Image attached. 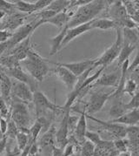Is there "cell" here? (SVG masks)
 Masks as SVG:
<instances>
[{"mask_svg": "<svg viewBox=\"0 0 139 156\" xmlns=\"http://www.w3.org/2000/svg\"><path fill=\"white\" fill-rule=\"evenodd\" d=\"M70 110H66L64 112L63 119L60 122V126L58 127L55 138H56V146L59 148L63 149L66 145L68 144V133H69V129H68V118L70 116Z\"/></svg>", "mask_w": 139, "mask_h": 156, "instance_id": "14", "label": "cell"}, {"mask_svg": "<svg viewBox=\"0 0 139 156\" xmlns=\"http://www.w3.org/2000/svg\"><path fill=\"white\" fill-rule=\"evenodd\" d=\"M54 73L57 75V78L65 85V87L71 92L77 81V77H76L71 72H70L68 69L60 66H56V68L54 69Z\"/></svg>", "mask_w": 139, "mask_h": 156, "instance_id": "15", "label": "cell"}, {"mask_svg": "<svg viewBox=\"0 0 139 156\" xmlns=\"http://www.w3.org/2000/svg\"><path fill=\"white\" fill-rule=\"evenodd\" d=\"M131 156H139V155H138V154H132Z\"/></svg>", "mask_w": 139, "mask_h": 156, "instance_id": "57", "label": "cell"}, {"mask_svg": "<svg viewBox=\"0 0 139 156\" xmlns=\"http://www.w3.org/2000/svg\"><path fill=\"white\" fill-rule=\"evenodd\" d=\"M70 1L69 0H52L51 3L46 7V10L52 11L55 13H60L65 12L69 7Z\"/></svg>", "mask_w": 139, "mask_h": 156, "instance_id": "29", "label": "cell"}, {"mask_svg": "<svg viewBox=\"0 0 139 156\" xmlns=\"http://www.w3.org/2000/svg\"><path fill=\"white\" fill-rule=\"evenodd\" d=\"M80 113L79 119L77 121V124L75 128V137L81 143H83L85 140V133L87 131V120H86V112L83 109V111H77Z\"/></svg>", "mask_w": 139, "mask_h": 156, "instance_id": "22", "label": "cell"}, {"mask_svg": "<svg viewBox=\"0 0 139 156\" xmlns=\"http://www.w3.org/2000/svg\"><path fill=\"white\" fill-rule=\"evenodd\" d=\"M0 30H2V26H1V23H0Z\"/></svg>", "mask_w": 139, "mask_h": 156, "instance_id": "58", "label": "cell"}, {"mask_svg": "<svg viewBox=\"0 0 139 156\" xmlns=\"http://www.w3.org/2000/svg\"><path fill=\"white\" fill-rule=\"evenodd\" d=\"M16 140H17V147H18L19 151L22 152L29 142L30 134H26L25 133L19 132V133L16 136Z\"/></svg>", "mask_w": 139, "mask_h": 156, "instance_id": "33", "label": "cell"}, {"mask_svg": "<svg viewBox=\"0 0 139 156\" xmlns=\"http://www.w3.org/2000/svg\"><path fill=\"white\" fill-rule=\"evenodd\" d=\"M4 72L7 76L12 77L15 80L28 85L33 92L37 90V81L24 71L21 65L19 66H16L11 69H4Z\"/></svg>", "mask_w": 139, "mask_h": 156, "instance_id": "12", "label": "cell"}, {"mask_svg": "<svg viewBox=\"0 0 139 156\" xmlns=\"http://www.w3.org/2000/svg\"><path fill=\"white\" fill-rule=\"evenodd\" d=\"M3 136H4V135L2 134V133H1V131H0V139H1V138L3 137Z\"/></svg>", "mask_w": 139, "mask_h": 156, "instance_id": "55", "label": "cell"}, {"mask_svg": "<svg viewBox=\"0 0 139 156\" xmlns=\"http://www.w3.org/2000/svg\"><path fill=\"white\" fill-rule=\"evenodd\" d=\"M120 76L118 73H110L107 74H103L99 76V78L91 84L90 88L97 87H117L118 83L120 80Z\"/></svg>", "mask_w": 139, "mask_h": 156, "instance_id": "16", "label": "cell"}, {"mask_svg": "<svg viewBox=\"0 0 139 156\" xmlns=\"http://www.w3.org/2000/svg\"><path fill=\"white\" fill-rule=\"evenodd\" d=\"M14 6L17 11L20 12L25 13V14H31V13L37 12L35 3H30L23 0H16L13 2Z\"/></svg>", "mask_w": 139, "mask_h": 156, "instance_id": "28", "label": "cell"}, {"mask_svg": "<svg viewBox=\"0 0 139 156\" xmlns=\"http://www.w3.org/2000/svg\"><path fill=\"white\" fill-rule=\"evenodd\" d=\"M5 151H6L5 156H21V151H19L18 147H16L13 150H11L10 147L6 146Z\"/></svg>", "mask_w": 139, "mask_h": 156, "instance_id": "46", "label": "cell"}, {"mask_svg": "<svg viewBox=\"0 0 139 156\" xmlns=\"http://www.w3.org/2000/svg\"><path fill=\"white\" fill-rule=\"evenodd\" d=\"M126 108L128 111L131 110H135V109H138L139 108V91L137 92L134 94L131 98V100H130V102H128L125 104Z\"/></svg>", "mask_w": 139, "mask_h": 156, "instance_id": "40", "label": "cell"}, {"mask_svg": "<svg viewBox=\"0 0 139 156\" xmlns=\"http://www.w3.org/2000/svg\"><path fill=\"white\" fill-rule=\"evenodd\" d=\"M46 62V59L42 58L32 48L28 52L27 58L25 60L21 61L20 65H23L25 67L28 74L36 81L42 82L44 77L49 73V66Z\"/></svg>", "mask_w": 139, "mask_h": 156, "instance_id": "2", "label": "cell"}, {"mask_svg": "<svg viewBox=\"0 0 139 156\" xmlns=\"http://www.w3.org/2000/svg\"><path fill=\"white\" fill-rule=\"evenodd\" d=\"M74 153V147L72 144H67L63 149V156H71Z\"/></svg>", "mask_w": 139, "mask_h": 156, "instance_id": "47", "label": "cell"}, {"mask_svg": "<svg viewBox=\"0 0 139 156\" xmlns=\"http://www.w3.org/2000/svg\"><path fill=\"white\" fill-rule=\"evenodd\" d=\"M137 83L131 79H127L124 89V94H126L132 97L133 95L137 93Z\"/></svg>", "mask_w": 139, "mask_h": 156, "instance_id": "37", "label": "cell"}, {"mask_svg": "<svg viewBox=\"0 0 139 156\" xmlns=\"http://www.w3.org/2000/svg\"><path fill=\"white\" fill-rule=\"evenodd\" d=\"M91 28L106 31V30H110V29L117 28V25L111 19H105V18H103V19H97V18L94 20H92Z\"/></svg>", "mask_w": 139, "mask_h": 156, "instance_id": "27", "label": "cell"}, {"mask_svg": "<svg viewBox=\"0 0 139 156\" xmlns=\"http://www.w3.org/2000/svg\"><path fill=\"white\" fill-rule=\"evenodd\" d=\"M86 118L91 119L94 122H97V124H99L105 131L108 132L109 133H110L111 135H113L114 137L116 138V140L117 139H124L126 137L127 127L125 126L113 123L110 120V121H104L102 119H97L95 117L89 115V114H86Z\"/></svg>", "mask_w": 139, "mask_h": 156, "instance_id": "9", "label": "cell"}, {"mask_svg": "<svg viewBox=\"0 0 139 156\" xmlns=\"http://www.w3.org/2000/svg\"><path fill=\"white\" fill-rule=\"evenodd\" d=\"M11 119L15 122L19 132L30 134V128L32 126V117L28 110L27 104L14 99L12 103Z\"/></svg>", "mask_w": 139, "mask_h": 156, "instance_id": "3", "label": "cell"}, {"mask_svg": "<svg viewBox=\"0 0 139 156\" xmlns=\"http://www.w3.org/2000/svg\"><path fill=\"white\" fill-rule=\"evenodd\" d=\"M0 10L5 13L6 15H11L16 12V8L13 3H10L8 1L0 0Z\"/></svg>", "mask_w": 139, "mask_h": 156, "instance_id": "38", "label": "cell"}, {"mask_svg": "<svg viewBox=\"0 0 139 156\" xmlns=\"http://www.w3.org/2000/svg\"><path fill=\"white\" fill-rule=\"evenodd\" d=\"M32 44H31V36L25 38L24 41H22L21 43H19V44H17L15 47H13L12 50L10 51L7 54H11L15 57L19 62L25 60L29 51L32 49Z\"/></svg>", "mask_w": 139, "mask_h": 156, "instance_id": "18", "label": "cell"}, {"mask_svg": "<svg viewBox=\"0 0 139 156\" xmlns=\"http://www.w3.org/2000/svg\"><path fill=\"white\" fill-rule=\"evenodd\" d=\"M110 121L113 123H117V124H120V125L124 126L127 125L129 126L137 125L139 123V109L128 111L119 118L111 119Z\"/></svg>", "mask_w": 139, "mask_h": 156, "instance_id": "21", "label": "cell"}, {"mask_svg": "<svg viewBox=\"0 0 139 156\" xmlns=\"http://www.w3.org/2000/svg\"><path fill=\"white\" fill-rule=\"evenodd\" d=\"M116 29H117V37L115 42L101 56L96 59L95 64L93 66L94 68L98 66L106 68L110 64H111L119 56L120 51L123 46V32H122V28H116Z\"/></svg>", "mask_w": 139, "mask_h": 156, "instance_id": "5", "label": "cell"}, {"mask_svg": "<svg viewBox=\"0 0 139 156\" xmlns=\"http://www.w3.org/2000/svg\"><path fill=\"white\" fill-rule=\"evenodd\" d=\"M0 66L4 69H11L20 66L19 60L11 54H5L0 57Z\"/></svg>", "mask_w": 139, "mask_h": 156, "instance_id": "30", "label": "cell"}, {"mask_svg": "<svg viewBox=\"0 0 139 156\" xmlns=\"http://www.w3.org/2000/svg\"><path fill=\"white\" fill-rule=\"evenodd\" d=\"M132 154L128 150V151H125V152H122V153H119L117 156H131Z\"/></svg>", "mask_w": 139, "mask_h": 156, "instance_id": "53", "label": "cell"}, {"mask_svg": "<svg viewBox=\"0 0 139 156\" xmlns=\"http://www.w3.org/2000/svg\"><path fill=\"white\" fill-rule=\"evenodd\" d=\"M112 93L113 91L109 93L99 91L90 94L89 101L86 104V107L84 108L86 114L91 115L93 113L99 112L105 105L106 101L110 98V95L112 94Z\"/></svg>", "mask_w": 139, "mask_h": 156, "instance_id": "7", "label": "cell"}, {"mask_svg": "<svg viewBox=\"0 0 139 156\" xmlns=\"http://www.w3.org/2000/svg\"><path fill=\"white\" fill-rule=\"evenodd\" d=\"M42 129H43V126H42L41 122L38 119H37L34 122V124L31 126V128H30V137L34 142H37L38 135H39V133H40Z\"/></svg>", "mask_w": 139, "mask_h": 156, "instance_id": "34", "label": "cell"}, {"mask_svg": "<svg viewBox=\"0 0 139 156\" xmlns=\"http://www.w3.org/2000/svg\"><path fill=\"white\" fill-rule=\"evenodd\" d=\"M79 117H77L76 115H70L68 118V129L69 132L75 131L76 126L77 124Z\"/></svg>", "mask_w": 139, "mask_h": 156, "instance_id": "42", "label": "cell"}, {"mask_svg": "<svg viewBox=\"0 0 139 156\" xmlns=\"http://www.w3.org/2000/svg\"><path fill=\"white\" fill-rule=\"evenodd\" d=\"M32 103L35 106V111L37 117H44L51 121L52 118L57 111L63 110L62 107L57 106L49 100L44 93L39 90L33 92V100Z\"/></svg>", "mask_w": 139, "mask_h": 156, "instance_id": "4", "label": "cell"}, {"mask_svg": "<svg viewBox=\"0 0 139 156\" xmlns=\"http://www.w3.org/2000/svg\"><path fill=\"white\" fill-rule=\"evenodd\" d=\"M5 16H6V14H5V13L4 12H2V11L0 10V22H1V21H2V20L4 19V18H5Z\"/></svg>", "mask_w": 139, "mask_h": 156, "instance_id": "54", "label": "cell"}, {"mask_svg": "<svg viewBox=\"0 0 139 156\" xmlns=\"http://www.w3.org/2000/svg\"><path fill=\"white\" fill-rule=\"evenodd\" d=\"M38 151H39V148H38V142H34L31 147V149H30V152H29V155H36V154H38Z\"/></svg>", "mask_w": 139, "mask_h": 156, "instance_id": "50", "label": "cell"}, {"mask_svg": "<svg viewBox=\"0 0 139 156\" xmlns=\"http://www.w3.org/2000/svg\"><path fill=\"white\" fill-rule=\"evenodd\" d=\"M8 50V44L6 42H4V43H0V57H2L4 55V53L7 51Z\"/></svg>", "mask_w": 139, "mask_h": 156, "instance_id": "52", "label": "cell"}, {"mask_svg": "<svg viewBox=\"0 0 139 156\" xmlns=\"http://www.w3.org/2000/svg\"><path fill=\"white\" fill-rule=\"evenodd\" d=\"M106 3V1L94 0L84 5L77 7L73 16L70 19L69 23L67 24V27L73 28L96 19L97 16L99 15L105 8Z\"/></svg>", "mask_w": 139, "mask_h": 156, "instance_id": "1", "label": "cell"}, {"mask_svg": "<svg viewBox=\"0 0 139 156\" xmlns=\"http://www.w3.org/2000/svg\"><path fill=\"white\" fill-rule=\"evenodd\" d=\"M137 66H139V51H137V53L136 54V56L133 59L132 63L131 65H129V67H128V73L132 72L133 70L135 68H137Z\"/></svg>", "mask_w": 139, "mask_h": 156, "instance_id": "45", "label": "cell"}, {"mask_svg": "<svg viewBox=\"0 0 139 156\" xmlns=\"http://www.w3.org/2000/svg\"><path fill=\"white\" fill-rule=\"evenodd\" d=\"M94 151H95V145L85 140L84 142L82 144L81 156H94Z\"/></svg>", "mask_w": 139, "mask_h": 156, "instance_id": "35", "label": "cell"}, {"mask_svg": "<svg viewBox=\"0 0 139 156\" xmlns=\"http://www.w3.org/2000/svg\"><path fill=\"white\" fill-rule=\"evenodd\" d=\"M68 30L67 25L64 26L63 29H61L60 32L57 34L56 37H52L51 39V51H50V55H55L58 51L61 49V44L63 42V38L66 35V32Z\"/></svg>", "mask_w": 139, "mask_h": 156, "instance_id": "26", "label": "cell"}, {"mask_svg": "<svg viewBox=\"0 0 139 156\" xmlns=\"http://www.w3.org/2000/svg\"><path fill=\"white\" fill-rule=\"evenodd\" d=\"M85 140L90 141L91 143H93L95 146L97 145L102 140L100 135L97 133L92 131H88V130L86 131V133H85Z\"/></svg>", "mask_w": 139, "mask_h": 156, "instance_id": "41", "label": "cell"}, {"mask_svg": "<svg viewBox=\"0 0 139 156\" xmlns=\"http://www.w3.org/2000/svg\"><path fill=\"white\" fill-rule=\"evenodd\" d=\"M128 112L125 103H124L123 99H114L113 105L111 106L109 114L112 119H117Z\"/></svg>", "mask_w": 139, "mask_h": 156, "instance_id": "25", "label": "cell"}, {"mask_svg": "<svg viewBox=\"0 0 139 156\" xmlns=\"http://www.w3.org/2000/svg\"><path fill=\"white\" fill-rule=\"evenodd\" d=\"M37 21H38V19H34L31 23L20 26L19 28H18L17 31L13 32L12 37H10V39L7 41V44H8L7 53L12 50L13 47H15L17 44L21 43L25 38L32 35V32L35 31V25H36Z\"/></svg>", "mask_w": 139, "mask_h": 156, "instance_id": "6", "label": "cell"}, {"mask_svg": "<svg viewBox=\"0 0 139 156\" xmlns=\"http://www.w3.org/2000/svg\"><path fill=\"white\" fill-rule=\"evenodd\" d=\"M13 99L19 100L25 104L32 103L33 100V91L25 83L15 80L12 85V93Z\"/></svg>", "mask_w": 139, "mask_h": 156, "instance_id": "11", "label": "cell"}, {"mask_svg": "<svg viewBox=\"0 0 139 156\" xmlns=\"http://www.w3.org/2000/svg\"><path fill=\"white\" fill-rule=\"evenodd\" d=\"M7 126H8V120L5 118L0 117V131L3 135H5L6 133Z\"/></svg>", "mask_w": 139, "mask_h": 156, "instance_id": "48", "label": "cell"}, {"mask_svg": "<svg viewBox=\"0 0 139 156\" xmlns=\"http://www.w3.org/2000/svg\"><path fill=\"white\" fill-rule=\"evenodd\" d=\"M136 48H137L136 46H132V45L123 43V46H122V49L120 51L119 56L117 58V59H118V63L117 64H118V66L120 67L124 63L129 59L130 56L131 55V53L134 51V50Z\"/></svg>", "mask_w": 139, "mask_h": 156, "instance_id": "31", "label": "cell"}, {"mask_svg": "<svg viewBox=\"0 0 139 156\" xmlns=\"http://www.w3.org/2000/svg\"><path fill=\"white\" fill-rule=\"evenodd\" d=\"M19 128L17 125L15 124V122L13 121L12 119H11L8 121V126H7V131L6 133L5 134L7 137V139H12L14 140L16 139L17 134L19 133Z\"/></svg>", "mask_w": 139, "mask_h": 156, "instance_id": "36", "label": "cell"}, {"mask_svg": "<svg viewBox=\"0 0 139 156\" xmlns=\"http://www.w3.org/2000/svg\"><path fill=\"white\" fill-rule=\"evenodd\" d=\"M114 147L117 149L118 153H122V152H125L128 151V147H129V141L125 140L124 139H117L115 141H113Z\"/></svg>", "mask_w": 139, "mask_h": 156, "instance_id": "39", "label": "cell"}, {"mask_svg": "<svg viewBox=\"0 0 139 156\" xmlns=\"http://www.w3.org/2000/svg\"><path fill=\"white\" fill-rule=\"evenodd\" d=\"M12 85V82L9 78V76H7L4 73H0V91L2 94L3 100L5 101L9 100L11 97Z\"/></svg>", "mask_w": 139, "mask_h": 156, "instance_id": "24", "label": "cell"}, {"mask_svg": "<svg viewBox=\"0 0 139 156\" xmlns=\"http://www.w3.org/2000/svg\"><path fill=\"white\" fill-rule=\"evenodd\" d=\"M91 22L92 21L86 23V24H83V25H78V26H76V27H73V28H68L66 35L63 38L62 44H61V48L64 47L65 45H67L70 41H72L73 39H75L78 36H80L83 33L89 31L90 30H91L92 29L91 28Z\"/></svg>", "mask_w": 139, "mask_h": 156, "instance_id": "17", "label": "cell"}, {"mask_svg": "<svg viewBox=\"0 0 139 156\" xmlns=\"http://www.w3.org/2000/svg\"><path fill=\"white\" fill-rule=\"evenodd\" d=\"M12 32L7 30H0V43L6 42L12 37Z\"/></svg>", "mask_w": 139, "mask_h": 156, "instance_id": "43", "label": "cell"}, {"mask_svg": "<svg viewBox=\"0 0 139 156\" xmlns=\"http://www.w3.org/2000/svg\"><path fill=\"white\" fill-rule=\"evenodd\" d=\"M96 59H86L79 62H72V63H55L52 61L49 62L52 63L56 66H60L64 68L68 69L70 72H71L76 77L81 76L83 73H84L89 69L92 68L94 64H95Z\"/></svg>", "mask_w": 139, "mask_h": 156, "instance_id": "13", "label": "cell"}, {"mask_svg": "<svg viewBox=\"0 0 139 156\" xmlns=\"http://www.w3.org/2000/svg\"><path fill=\"white\" fill-rule=\"evenodd\" d=\"M25 18V15H22L18 12L8 15V17H6V19L0 22L1 26H2V30H7V31H11L17 29V28H19L20 25H24Z\"/></svg>", "mask_w": 139, "mask_h": 156, "instance_id": "19", "label": "cell"}, {"mask_svg": "<svg viewBox=\"0 0 139 156\" xmlns=\"http://www.w3.org/2000/svg\"><path fill=\"white\" fill-rule=\"evenodd\" d=\"M123 43L132 46H137L139 44V31L137 28L123 29Z\"/></svg>", "mask_w": 139, "mask_h": 156, "instance_id": "23", "label": "cell"}, {"mask_svg": "<svg viewBox=\"0 0 139 156\" xmlns=\"http://www.w3.org/2000/svg\"><path fill=\"white\" fill-rule=\"evenodd\" d=\"M29 156H38V154H36V155H29Z\"/></svg>", "mask_w": 139, "mask_h": 156, "instance_id": "59", "label": "cell"}, {"mask_svg": "<svg viewBox=\"0 0 139 156\" xmlns=\"http://www.w3.org/2000/svg\"><path fill=\"white\" fill-rule=\"evenodd\" d=\"M129 78L128 79H131V80H132L134 81L137 83V87L139 86V66H137V68H135L133 70L132 72H131V73H129Z\"/></svg>", "mask_w": 139, "mask_h": 156, "instance_id": "44", "label": "cell"}, {"mask_svg": "<svg viewBox=\"0 0 139 156\" xmlns=\"http://www.w3.org/2000/svg\"><path fill=\"white\" fill-rule=\"evenodd\" d=\"M108 16L110 19L113 20L117 25V28H122L123 24L130 17L128 16L126 9L124 5L123 1L111 2L108 8Z\"/></svg>", "mask_w": 139, "mask_h": 156, "instance_id": "8", "label": "cell"}, {"mask_svg": "<svg viewBox=\"0 0 139 156\" xmlns=\"http://www.w3.org/2000/svg\"><path fill=\"white\" fill-rule=\"evenodd\" d=\"M126 136L131 143H139V126H131L126 129Z\"/></svg>", "mask_w": 139, "mask_h": 156, "instance_id": "32", "label": "cell"}, {"mask_svg": "<svg viewBox=\"0 0 139 156\" xmlns=\"http://www.w3.org/2000/svg\"><path fill=\"white\" fill-rule=\"evenodd\" d=\"M137 30H138V31H139V28H138V26H137Z\"/></svg>", "mask_w": 139, "mask_h": 156, "instance_id": "60", "label": "cell"}, {"mask_svg": "<svg viewBox=\"0 0 139 156\" xmlns=\"http://www.w3.org/2000/svg\"><path fill=\"white\" fill-rule=\"evenodd\" d=\"M51 156H63V149L57 147V146L54 147V148L52 150V154Z\"/></svg>", "mask_w": 139, "mask_h": 156, "instance_id": "51", "label": "cell"}, {"mask_svg": "<svg viewBox=\"0 0 139 156\" xmlns=\"http://www.w3.org/2000/svg\"><path fill=\"white\" fill-rule=\"evenodd\" d=\"M2 70H4V68H3V67H2V66H0V71H2Z\"/></svg>", "mask_w": 139, "mask_h": 156, "instance_id": "56", "label": "cell"}, {"mask_svg": "<svg viewBox=\"0 0 139 156\" xmlns=\"http://www.w3.org/2000/svg\"><path fill=\"white\" fill-rule=\"evenodd\" d=\"M118 154L114 147L113 141L102 140L95 146L94 156H117Z\"/></svg>", "mask_w": 139, "mask_h": 156, "instance_id": "20", "label": "cell"}, {"mask_svg": "<svg viewBox=\"0 0 139 156\" xmlns=\"http://www.w3.org/2000/svg\"><path fill=\"white\" fill-rule=\"evenodd\" d=\"M138 125H139V123H138Z\"/></svg>", "mask_w": 139, "mask_h": 156, "instance_id": "61", "label": "cell"}, {"mask_svg": "<svg viewBox=\"0 0 139 156\" xmlns=\"http://www.w3.org/2000/svg\"><path fill=\"white\" fill-rule=\"evenodd\" d=\"M56 131L57 130L55 126H51V127L39 139L38 143V148L45 156H51L52 154V150L54 147H56Z\"/></svg>", "mask_w": 139, "mask_h": 156, "instance_id": "10", "label": "cell"}, {"mask_svg": "<svg viewBox=\"0 0 139 156\" xmlns=\"http://www.w3.org/2000/svg\"><path fill=\"white\" fill-rule=\"evenodd\" d=\"M7 140H8V139H7L5 135H4L3 137L0 139V154L6 148Z\"/></svg>", "mask_w": 139, "mask_h": 156, "instance_id": "49", "label": "cell"}]
</instances>
